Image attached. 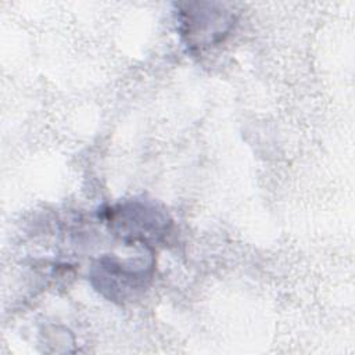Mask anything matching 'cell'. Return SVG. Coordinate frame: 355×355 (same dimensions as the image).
<instances>
[{
	"label": "cell",
	"mask_w": 355,
	"mask_h": 355,
	"mask_svg": "<svg viewBox=\"0 0 355 355\" xmlns=\"http://www.w3.org/2000/svg\"><path fill=\"white\" fill-rule=\"evenodd\" d=\"M154 250L143 247L137 255L121 259L115 255L98 258L90 272L93 287L115 302L133 300L151 280L154 270Z\"/></svg>",
	"instance_id": "6da1fadb"
},
{
	"label": "cell",
	"mask_w": 355,
	"mask_h": 355,
	"mask_svg": "<svg viewBox=\"0 0 355 355\" xmlns=\"http://www.w3.org/2000/svg\"><path fill=\"white\" fill-rule=\"evenodd\" d=\"M105 222L126 245L141 244L153 248L171 230L172 220L164 208L141 200H129L104 211Z\"/></svg>",
	"instance_id": "7a4b0ae2"
},
{
	"label": "cell",
	"mask_w": 355,
	"mask_h": 355,
	"mask_svg": "<svg viewBox=\"0 0 355 355\" xmlns=\"http://www.w3.org/2000/svg\"><path fill=\"white\" fill-rule=\"evenodd\" d=\"M180 33L191 51L216 46L234 24V14L216 3H187L179 11Z\"/></svg>",
	"instance_id": "3957f363"
}]
</instances>
